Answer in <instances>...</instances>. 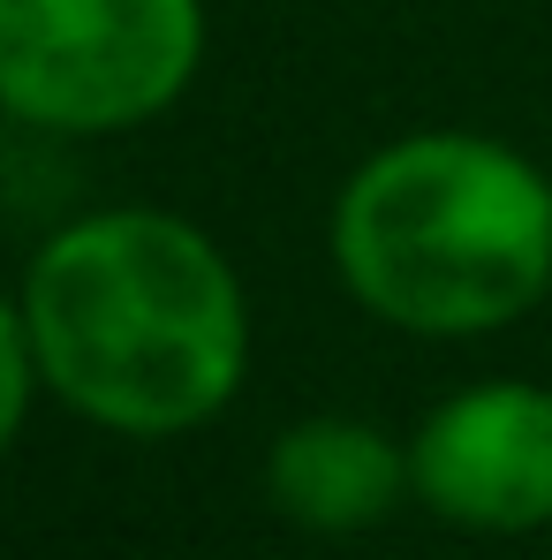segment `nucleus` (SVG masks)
<instances>
[{"label":"nucleus","mask_w":552,"mask_h":560,"mask_svg":"<svg viewBox=\"0 0 552 560\" xmlns=\"http://www.w3.org/2000/svg\"><path fill=\"white\" fill-rule=\"evenodd\" d=\"M38 378L106 432L167 440L227 409L250 364L243 280L175 212H92L23 273Z\"/></svg>","instance_id":"nucleus-1"},{"label":"nucleus","mask_w":552,"mask_h":560,"mask_svg":"<svg viewBox=\"0 0 552 560\" xmlns=\"http://www.w3.org/2000/svg\"><path fill=\"white\" fill-rule=\"evenodd\" d=\"M333 266L401 334H492L552 288V183L507 144L424 129L364 160L333 205Z\"/></svg>","instance_id":"nucleus-2"},{"label":"nucleus","mask_w":552,"mask_h":560,"mask_svg":"<svg viewBox=\"0 0 552 560\" xmlns=\"http://www.w3.org/2000/svg\"><path fill=\"white\" fill-rule=\"evenodd\" d=\"M204 61L197 0H0V106L31 129H137Z\"/></svg>","instance_id":"nucleus-3"},{"label":"nucleus","mask_w":552,"mask_h":560,"mask_svg":"<svg viewBox=\"0 0 552 560\" xmlns=\"http://www.w3.org/2000/svg\"><path fill=\"white\" fill-rule=\"evenodd\" d=\"M424 508L461 530H538L552 523V394L522 378L461 386L409 447Z\"/></svg>","instance_id":"nucleus-4"},{"label":"nucleus","mask_w":552,"mask_h":560,"mask_svg":"<svg viewBox=\"0 0 552 560\" xmlns=\"http://www.w3.org/2000/svg\"><path fill=\"white\" fill-rule=\"evenodd\" d=\"M409 485H416L409 455L356 417H310V424L280 432L266 455V492L303 530H371L394 515V500Z\"/></svg>","instance_id":"nucleus-5"},{"label":"nucleus","mask_w":552,"mask_h":560,"mask_svg":"<svg viewBox=\"0 0 552 560\" xmlns=\"http://www.w3.org/2000/svg\"><path fill=\"white\" fill-rule=\"evenodd\" d=\"M31 378H38V357H31V334H23V303L0 295V455L31 409Z\"/></svg>","instance_id":"nucleus-6"}]
</instances>
